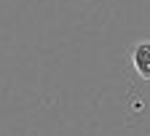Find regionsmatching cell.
<instances>
[{"mask_svg":"<svg viewBox=\"0 0 150 136\" xmlns=\"http://www.w3.org/2000/svg\"><path fill=\"white\" fill-rule=\"evenodd\" d=\"M129 59H131V67L137 69V75L142 80H150V40H137L134 46L129 48Z\"/></svg>","mask_w":150,"mask_h":136,"instance_id":"1","label":"cell"}]
</instances>
